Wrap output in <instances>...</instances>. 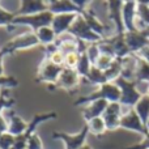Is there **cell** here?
I'll return each mask as SVG.
<instances>
[{
  "label": "cell",
  "instance_id": "1",
  "mask_svg": "<svg viewBox=\"0 0 149 149\" xmlns=\"http://www.w3.org/2000/svg\"><path fill=\"white\" fill-rule=\"evenodd\" d=\"M107 101L109 103L111 102H119L120 101V90L116 86L114 82H106V84L101 85L95 92L90 93L89 95H84V97H80L76 102L73 103V106H81L84 103H92L94 101Z\"/></svg>",
  "mask_w": 149,
  "mask_h": 149
},
{
  "label": "cell",
  "instance_id": "2",
  "mask_svg": "<svg viewBox=\"0 0 149 149\" xmlns=\"http://www.w3.org/2000/svg\"><path fill=\"white\" fill-rule=\"evenodd\" d=\"M114 84L120 90V101H119V103L122 106H127L130 109H134L143 95L137 90V82L135 80H126L124 77L119 76L114 81Z\"/></svg>",
  "mask_w": 149,
  "mask_h": 149
},
{
  "label": "cell",
  "instance_id": "3",
  "mask_svg": "<svg viewBox=\"0 0 149 149\" xmlns=\"http://www.w3.org/2000/svg\"><path fill=\"white\" fill-rule=\"evenodd\" d=\"M56 113L54 111H50V113H42V114H34L31 122L28 124V128L25 130L24 134H21L20 136L16 137L15 145H13L12 149H26V145H28V141L34 134H36L37 127L41 123L47 120H51V119H56Z\"/></svg>",
  "mask_w": 149,
  "mask_h": 149
},
{
  "label": "cell",
  "instance_id": "4",
  "mask_svg": "<svg viewBox=\"0 0 149 149\" xmlns=\"http://www.w3.org/2000/svg\"><path fill=\"white\" fill-rule=\"evenodd\" d=\"M52 20H54V15L50 10H46V12H42L33 16H16L12 21V26L26 25L30 26L33 33H37L39 29L51 26Z\"/></svg>",
  "mask_w": 149,
  "mask_h": 149
},
{
  "label": "cell",
  "instance_id": "5",
  "mask_svg": "<svg viewBox=\"0 0 149 149\" xmlns=\"http://www.w3.org/2000/svg\"><path fill=\"white\" fill-rule=\"evenodd\" d=\"M39 41L37 38L36 33L33 31H28V33H24L21 36L13 38L12 41H9L8 43H5L4 46L0 49V52H1L4 56L7 55H10L16 51H20V50H28L30 47H36L38 46Z\"/></svg>",
  "mask_w": 149,
  "mask_h": 149
},
{
  "label": "cell",
  "instance_id": "6",
  "mask_svg": "<svg viewBox=\"0 0 149 149\" xmlns=\"http://www.w3.org/2000/svg\"><path fill=\"white\" fill-rule=\"evenodd\" d=\"M68 34H71L77 41H82V42H85V43H90V45L100 43L103 39L89 28V25H88L86 21L82 18V16H79V17L76 18V21L72 24V26H71L70 30H68Z\"/></svg>",
  "mask_w": 149,
  "mask_h": 149
},
{
  "label": "cell",
  "instance_id": "7",
  "mask_svg": "<svg viewBox=\"0 0 149 149\" xmlns=\"http://www.w3.org/2000/svg\"><path fill=\"white\" fill-rule=\"evenodd\" d=\"M63 68L64 67H62V65H55V64H52L50 60L45 59L38 68L37 81L49 84L50 89H54V88H56V81H58V79H59L60 73H62Z\"/></svg>",
  "mask_w": 149,
  "mask_h": 149
},
{
  "label": "cell",
  "instance_id": "8",
  "mask_svg": "<svg viewBox=\"0 0 149 149\" xmlns=\"http://www.w3.org/2000/svg\"><path fill=\"white\" fill-rule=\"evenodd\" d=\"M89 135V127L85 123L82 130L76 135H70L65 132H54L52 134V139H58L60 141L64 143L65 149H80L86 144V137Z\"/></svg>",
  "mask_w": 149,
  "mask_h": 149
},
{
  "label": "cell",
  "instance_id": "9",
  "mask_svg": "<svg viewBox=\"0 0 149 149\" xmlns=\"http://www.w3.org/2000/svg\"><path fill=\"white\" fill-rule=\"evenodd\" d=\"M124 39H126V43L128 46L131 55L137 54L143 49L149 46V28L144 29V30L126 31Z\"/></svg>",
  "mask_w": 149,
  "mask_h": 149
},
{
  "label": "cell",
  "instance_id": "10",
  "mask_svg": "<svg viewBox=\"0 0 149 149\" xmlns=\"http://www.w3.org/2000/svg\"><path fill=\"white\" fill-rule=\"evenodd\" d=\"M122 105L119 102H111L107 105L102 118L107 131H115L120 128V118H122Z\"/></svg>",
  "mask_w": 149,
  "mask_h": 149
},
{
  "label": "cell",
  "instance_id": "11",
  "mask_svg": "<svg viewBox=\"0 0 149 149\" xmlns=\"http://www.w3.org/2000/svg\"><path fill=\"white\" fill-rule=\"evenodd\" d=\"M120 128L137 132V134H141V135H144V137L149 135V130H147L144 127L141 119L139 118V115L136 114V111H135L134 109H130L128 113L122 115V118H120Z\"/></svg>",
  "mask_w": 149,
  "mask_h": 149
},
{
  "label": "cell",
  "instance_id": "12",
  "mask_svg": "<svg viewBox=\"0 0 149 149\" xmlns=\"http://www.w3.org/2000/svg\"><path fill=\"white\" fill-rule=\"evenodd\" d=\"M123 3L120 0H115V1H107L106 5H107L109 9V18L114 22L116 29V34L118 36H123L126 33V29H124V24H123V16H122V8H123Z\"/></svg>",
  "mask_w": 149,
  "mask_h": 149
},
{
  "label": "cell",
  "instance_id": "13",
  "mask_svg": "<svg viewBox=\"0 0 149 149\" xmlns=\"http://www.w3.org/2000/svg\"><path fill=\"white\" fill-rule=\"evenodd\" d=\"M49 5V10L54 16L56 15H70V13H74V15L81 16V10L79 9L76 4L71 0H51L47 1Z\"/></svg>",
  "mask_w": 149,
  "mask_h": 149
},
{
  "label": "cell",
  "instance_id": "14",
  "mask_svg": "<svg viewBox=\"0 0 149 149\" xmlns=\"http://www.w3.org/2000/svg\"><path fill=\"white\" fill-rule=\"evenodd\" d=\"M80 15H74V13H70V15H56L54 16V20L51 24V29L54 30L55 36L60 37L62 34L68 33L70 28L72 24L76 21V18Z\"/></svg>",
  "mask_w": 149,
  "mask_h": 149
},
{
  "label": "cell",
  "instance_id": "15",
  "mask_svg": "<svg viewBox=\"0 0 149 149\" xmlns=\"http://www.w3.org/2000/svg\"><path fill=\"white\" fill-rule=\"evenodd\" d=\"M46 10H49L47 1H42V0H22L21 7L17 10L16 16H33L42 12H46Z\"/></svg>",
  "mask_w": 149,
  "mask_h": 149
},
{
  "label": "cell",
  "instance_id": "16",
  "mask_svg": "<svg viewBox=\"0 0 149 149\" xmlns=\"http://www.w3.org/2000/svg\"><path fill=\"white\" fill-rule=\"evenodd\" d=\"M81 77L79 76L76 70L71 68H63L59 79L56 81V88H62L64 90H72L80 84Z\"/></svg>",
  "mask_w": 149,
  "mask_h": 149
},
{
  "label": "cell",
  "instance_id": "17",
  "mask_svg": "<svg viewBox=\"0 0 149 149\" xmlns=\"http://www.w3.org/2000/svg\"><path fill=\"white\" fill-rule=\"evenodd\" d=\"M122 16H123V24L126 31H136L137 28L135 25L136 20V1H124L122 8Z\"/></svg>",
  "mask_w": 149,
  "mask_h": 149
},
{
  "label": "cell",
  "instance_id": "18",
  "mask_svg": "<svg viewBox=\"0 0 149 149\" xmlns=\"http://www.w3.org/2000/svg\"><path fill=\"white\" fill-rule=\"evenodd\" d=\"M105 41L113 47V51H114V54H115V58L126 59V58L131 56L130 49L126 43V39H124V34L123 36L115 34V36L111 37V38H105Z\"/></svg>",
  "mask_w": 149,
  "mask_h": 149
},
{
  "label": "cell",
  "instance_id": "19",
  "mask_svg": "<svg viewBox=\"0 0 149 149\" xmlns=\"http://www.w3.org/2000/svg\"><path fill=\"white\" fill-rule=\"evenodd\" d=\"M107 105H109V102L107 101H103V100L94 101V102L89 103V105L84 109V111H82V118H84L85 123L90 122L94 118H101V116L103 115V113H105Z\"/></svg>",
  "mask_w": 149,
  "mask_h": 149
},
{
  "label": "cell",
  "instance_id": "20",
  "mask_svg": "<svg viewBox=\"0 0 149 149\" xmlns=\"http://www.w3.org/2000/svg\"><path fill=\"white\" fill-rule=\"evenodd\" d=\"M7 116H8V119H9V122H8V134L17 137V136H20L21 134L25 132L29 123H26V122L24 120L21 116H18L13 110L8 111Z\"/></svg>",
  "mask_w": 149,
  "mask_h": 149
},
{
  "label": "cell",
  "instance_id": "21",
  "mask_svg": "<svg viewBox=\"0 0 149 149\" xmlns=\"http://www.w3.org/2000/svg\"><path fill=\"white\" fill-rule=\"evenodd\" d=\"M81 16H82V18L86 21V24L89 25V28L92 29L95 34H98V36H100L101 38H103V39L106 38V26L103 25L100 20H98V17L95 16V13L93 12L92 9L88 8V9L85 10Z\"/></svg>",
  "mask_w": 149,
  "mask_h": 149
},
{
  "label": "cell",
  "instance_id": "22",
  "mask_svg": "<svg viewBox=\"0 0 149 149\" xmlns=\"http://www.w3.org/2000/svg\"><path fill=\"white\" fill-rule=\"evenodd\" d=\"M131 56L136 60V72H135L134 80L137 82V85L144 81L149 84V63L139 58L137 55H131Z\"/></svg>",
  "mask_w": 149,
  "mask_h": 149
},
{
  "label": "cell",
  "instance_id": "23",
  "mask_svg": "<svg viewBox=\"0 0 149 149\" xmlns=\"http://www.w3.org/2000/svg\"><path fill=\"white\" fill-rule=\"evenodd\" d=\"M134 110L136 111L139 118L141 119L144 127L147 130H149V97L147 94L141 95V98H140V101L136 103Z\"/></svg>",
  "mask_w": 149,
  "mask_h": 149
},
{
  "label": "cell",
  "instance_id": "24",
  "mask_svg": "<svg viewBox=\"0 0 149 149\" xmlns=\"http://www.w3.org/2000/svg\"><path fill=\"white\" fill-rule=\"evenodd\" d=\"M123 63H124V59L115 58V59H114V62L111 63L110 67H109L106 71H103L107 82H114L119 76H120L122 71H123Z\"/></svg>",
  "mask_w": 149,
  "mask_h": 149
},
{
  "label": "cell",
  "instance_id": "25",
  "mask_svg": "<svg viewBox=\"0 0 149 149\" xmlns=\"http://www.w3.org/2000/svg\"><path fill=\"white\" fill-rule=\"evenodd\" d=\"M136 20L141 24V30L149 28V1H136Z\"/></svg>",
  "mask_w": 149,
  "mask_h": 149
},
{
  "label": "cell",
  "instance_id": "26",
  "mask_svg": "<svg viewBox=\"0 0 149 149\" xmlns=\"http://www.w3.org/2000/svg\"><path fill=\"white\" fill-rule=\"evenodd\" d=\"M37 38H38L39 43L43 45V46H49V45H54L56 42L58 37L55 36L54 30L51 29V26H47V28H42L39 29L36 33Z\"/></svg>",
  "mask_w": 149,
  "mask_h": 149
},
{
  "label": "cell",
  "instance_id": "27",
  "mask_svg": "<svg viewBox=\"0 0 149 149\" xmlns=\"http://www.w3.org/2000/svg\"><path fill=\"white\" fill-rule=\"evenodd\" d=\"M79 62H77V65L74 70L77 71V73H79V76L81 77V79H86L88 74H89L90 70H92V63H90L89 58H88L86 55V51L85 52H81V54H79Z\"/></svg>",
  "mask_w": 149,
  "mask_h": 149
},
{
  "label": "cell",
  "instance_id": "28",
  "mask_svg": "<svg viewBox=\"0 0 149 149\" xmlns=\"http://www.w3.org/2000/svg\"><path fill=\"white\" fill-rule=\"evenodd\" d=\"M85 80H86L89 84L98 85V86H101V85H103V84H106V82H107L103 71L98 70V68L94 67V65H92V70H90L89 74H88V77Z\"/></svg>",
  "mask_w": 149,
  "mask_h": 149
},
{
  "label": "cell",
  "instance_id": "29",
  "mask_svg": "<svg viewBox=\"0 0 149 149\" xmlns=\"http://www.w3.org/2000/svg\"><path fill=\"white\" fill-rule=\"evenodd\" d=\"M86 124H88V127H89V132H92V134L95 135V136H102V135L107 131L102 116H101V118L92 119V120L88 122Z\"/></svg>",
  "mask_w": 149,
  "mask_h": 149
},
{
  "label": "cell",
  "instance_id": "30",
  "mask_svg": "<svg viewBox=\"0 0 149 149\" xmlns=\"http://www.w3.org/2000/svg\"><path fill=\"white\" fill-rule=\"evenodd\" d=\"M15 105V100L9 95V89H1L0 92V115L4 109H10Z\"/></svg>",
  "mask_w": 149,
  "mask_h": 149
},
{
  "label": "cell",
  "instance_id": "31",
  "mask_svg": "<svg viewBox=\"0 0 149 149\" xmlns=\"http://www.w3.org/2000/svg\"><path fill=\"white\" fill-rule=\"evenodd\" d=\"M79 52L77 51H72L68 52V54L64 55V63H63V67L64 68H71V70H74L77 65V62H79Z\"/></svg>",
  "mask_w": 149,
  "mask_h": 149
},
{
  "label": "cell",
  "instance_id": "32",
  "mask_svg": "<svg viewBox=\"0 0 149 149\" xmlns=\"http://www.w3.org/2000/svg\"><path fill=\"white\" fill-rule=\"evenodd\" d=\"M16 137L8 132L0 134V149H12L15 145Z\"/></svg>",
  "mask_w": 149,
  "mask_h": 149
},
{
  "label": "cell",
  "instance_id": "33",
  "mask_svg": "<svg viewBox=\"0 0 149 149\" xmlns=\"http://www.w3.org/2000/svg\"><path fill=\"white\" fill-rule=\"evenodd\" d=\"M114 59H115V58H111V56H109V55L101 54L98 60L95 62L94 67H97L98 70H101V71H106L111 65V63L114 62Z\"/></svg>",
  "mask_w": 149,
  "mask_h": 149
},
{
  "label": "cell",
  "instance_id": "34",
  "mask_svg": "<svg viewBox=\"0 0 149 149\" xmlns=\"http://www.w3.org/2000/svg\"><path fill=\"white\" fill-rule=\"evenodd\" d=\"M15 17H16V13H10L8 10H5L4 8L0 7V26H5V28L10 26Z\"/></svg>",
  "mask_w": 149,
  "mask_h": 149
},
{
  "label": "cell",
  "instance_id": "35",
  "mask_svg": "<svg viewBox=\"0 0 149 149\" xmlns=\"http://www.w3.org/2000/svg\"><path fill=\"white\" fill-rule=\"evenodd\" d=\"M86 55H88V58H89L92 65H94L95 62L98 60V58H100V55H101V51H100V49H98V43L89 45L86 49Z\"/></svg>",
  "mask_w": 149,
  "mask_h": 149
},
{
  "label": "cell",
  "instance_id": "36",
  "mask_svg": "<svg viewBox=\"0 0 149 149\" xmlns=\"http://www.w3.org/2000/svg\"><path fill=\"white\" fill-rule=\"evenodd\" d=\"M46 59L50 60L52 64L55 65H62L63 67V63H64V54L60 51L59 49H56L55 51H52L51 54L46 55Z\"/></svg>",
  "mask_w": 149,
  "mask_h": 149
},
{
  "label": "cell",
  "instance_id": "37",
  "mask_svg": "<svg viewBox=\"0 0 149 149\" xmlns=\"http://www.w3.org/2000/svg\"><path fill=\"white\" fill-rule=\"evenodd\" d=\"M18 86V81L13 76H0V90L10 89V88Z\"/></svg>",
  "mask_w": 149,
  "mask_h": 149
},
{
  "label": "cell",
  "instance_id": "38",
  "mask_svg": "<svg viewBox=\"0 0 149 149\" xmlns=\"http://www.w3.org/2000/svg\"><path fill=\"white\" fill-rule=\"evenodd\" d=\"M26 149H43V144H42L41 137L37 134H34L33 136L29 139L28 145H26Z\"/></svg>",
  "mask_w": 149,
  "mask_h": 149
},
{
  "label": "cell",
  "instance_id": "39",
  "mask_svg": "<svg viewBox=\"0 0 149 149\" xmlns=\"http://www.w3.org/2000/svg\"><path fill=\"white\" fill-rule=\"evenodd\" d=\"M124 149H149V135H148V136H145V139L143 140L141 143L135 144V145L128 147V148H124Z\"/></svg>",
  "mask_w": 149,
  "mask_h": 149
},
{
  "label": "cell",
  "instance_id": "40",
  "mask_svg": "<svg viewBox=\"0 0 149 149\" xmlns=\"http://www.w3.org/2000/svg\"><path fill=\"white\" fill-rule=\"evenodd\" d=\"M134 55H137L139 58H141V59H144L145 62L149 63V46L145 47V49H143L141 51H139L137 54H134Z\"/></svg>",
  "mask_w": 149,
  "mask_h": 149
},
{
  "label": "cell",
  "instance_id": "41",
  "mask_svg": "<svg viewBox=\"0 0 149 149\" xmlns=\"http://www.w3.org/2000/svg\"><path fill=\"white\" fill-rule=\"evenodd\" d=\"M8 132V122L5 120V118L3 115H0V134Z\"/></svg>",
  "mask_w": 149,
  "mask_h": 149
},
{
  "label": "cell",
  "instance_id": "42",
  "mask_svg": "<svg viewBox=\"0 0 149 149\" xmlns=\"http://www.w3.org/2000/svg\"><path fill=\"white\" fill-rule=\"evenodd\" d=\"M3 59H4V55L0 52V76H4V70H3Z\"/></svg>",
  "mask_w": 149,
  "mask_h": 149
},
{
  "label": "cell",
  "instance_id": "43",
  "mask_svg": "<svg viewBox=\"0 0 149 149\" xmlns=\"http://www.w3.org/2000/svg\"><path fill=\"white\" fill-rule=\"evenodd\" d=\"M80 149H93V148H92V147H90V145L85 144V145H84V147H82V148H80Z\"/></svg>",
  "mask_w": 149,
  "mask_h": 149
},
{
  "label": "cell",
  "instance_id": "44",
  "mask_svg": "<svg viewBox=\"0 0 149 149\" xmlns=\"http://www.w3.org/2000/svg\"><path fill=\"white\" fill-rule=\"evenodd\" d=\"M144 94H147L148 97H149V88H148V92H147V93H144Z\"/></svg>",
  "mask_w": 149,
  "mask_h": 149
}]
</instances>
